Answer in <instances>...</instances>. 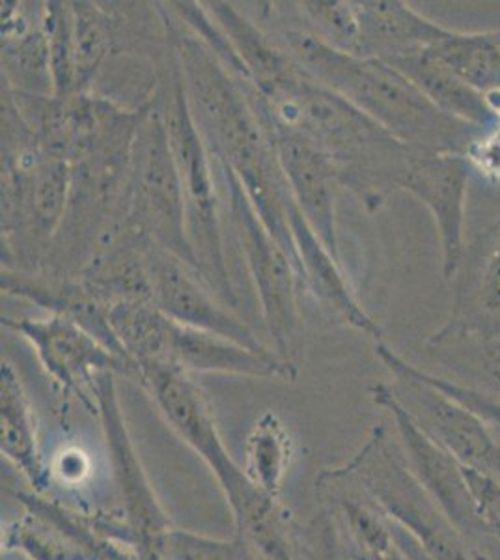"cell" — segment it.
<instances>
[{"label":"cell","mask_w":500,"mask_h":560,"mask_svg":"<svg viewBox=\"0 0 500 560\" xmlns=\"http://www.w3.org/2000/svg\"><path fill=\"white\" fill-rule=\"evenodd\" d=\"M258 92L275 128L298 135L329 158L340 185L370 213L402 191L412 150L275 44L232 2H204Z\"/></svg>","instance_id":"cell-1"},{"label":"cell","mask_w":500,"mask_h":560,"mask_svg":"<svg viewBox=\"0 0 500 560\" xmlns=\"http://www.w3.org/2000/svg\"><path fill=\"white\" fill-rule=\"evenodd\" d=\"M153 7L176 55L190 110L211 158L240 179L254 210L290 255L301 279L290 229L293 198L272 144L271 120L240 57L230 42L213 51L177 20L166 2Z\"/></svg>","instance_id":"cell-2"},{"label":"cell","mask_w":500,"mask_h":560,"mask_svg":"<svg viewBox=\"0 0 500 560\" xmlns=\"http://www.w3.org/2000/svg\"><path fill=\"white\" fill-rule=\"evenodd\" d=\"M261 31L282 51L338 96L377 121L412 152L462 153L470 158L486 135L435 107L396 68L380 58L336 51L311 33L295 2H267Z\"/></svg>","instance_id":"cell-3"},{"label":"cell","mask_w":500,"mask_h":560,"mask_svg":"<svg viewBox=\"0 0 500 560\" xmlns=\"http://www.w3.org/2000/svg\"><path fill=\"white\" fill-rule=\"evenodd\" d=\"M2 268L38 275L62 224L71 165L42 152L12 97L2 92Z\"/></svg>","instance_id":"cell-4"},{"label":"cell","mask_w":500,"mask_h":560,"mask_svg":"<svg viewBox=\"0 0 500 560\" xmlns=\"http://www.w3.org/2000/svg\"><path fill=\"white\" fill-rule=\"evenodd\" d=\"M147 105L121 108L94 150L71 165L66 215L38 275L75 279L126 221L135 135Z\"/></svg>","instance_id":"cell-5"},{"label":"cell","mask_w":500,"mask_h":560,"mask_svg":"<svg viewBox=\"0 0 500 560\" xmlns=\"http://www.w3.org/2000/svg\"><path fill=\"white\" fill-rule=\"evenodd\" d=\"M137 383L147 388L172 430L208 464L234 514L235 536L253 548L279 538L290 514L277 499L254 488L222 443L202 388L184 370L168 364H140Z\"/></svg>","instance_id":"cell-6"},{"label":"cell","mask_w":500,"mask_h":560,"mask_svg":"<svg viewBox=\"0 0 500 560\" xmlns=\"http://www.w3.org/2000/svg\"><path fill=\"white\" fill-rule=\"evenodd\" d=\"M171 45V42H168ZM158 107L165 120L168 142L176 160L185 205V230L197 261V273L217 298L234 311L237 293L230 280L222 242L219 200H217L211 153L185 94L182 70L174 49L168 52L155 92Z\"/></svg>","instance_id":"cell-7"},{"label":"cell","mask_w":500,"mask_h":560,"mask_svg":"<svg viewBox=\"0 0 500 560\" xmlns=\"http://www.w3.org/2000/svg\"><path fill=\"white\" fill-rule=\"evenodd\" d=\"M342 471L394 525L435 560H480L412 475L406 456L375 427Z\"/></svg>","instance_id":"cell-8"},{"label":"cell","mask_w":500,"mask_h":560,"mask_svg":"<svg viewBox=\"0 0 500 560\" xmlns=\"http://www.w3.org/2000/svg\"><path fill=\"white\" fill-rule=\"evenodd\" d=\"M219 168L229 195L230 226L260 300L271 350L280 361L298 370L303 346V319L299 313V292H303V287L298 269L254 210L240 179L229 168Z\"/></svg>","instance_id":"cell-9"},{"label":"cell","mask_w":500,"mask_h":560,"mask_svg":"<svg viewBox=\"0 0 500 560\" xmlns=\"http://www.w3.org/2000/svg\"><path fill=\"white\" fill-rule=\"evenodd\" d=\"M126 224L197 271L185 230L182 182L155 96L135 135Z\"/></svg>","instance_id":"cell-10"},{"label":"cell","mask_w":500,"mask_h":560,"mask_svg":"<svg viewBox=\"0 0 500 560\" xmlns=\"http://www.w3.org/2000/svg\"><path fill=\"white\" fill-rule=\"evenodd\" d=\"M23 516L2 535L7 553L23 560H139L124 516L83 514L45 499L15 493Z\"/></svg>","instance_id":"cell-11"},{"label":"cell","mask_w":500,"mask_h":560,"mask_svg":"<svg viewBox=\"0 0 500 560\" xmlns=\"http://www.w3.org/2000/svg\"><path fill=\"white\" fill-rule=\"evenodd\" d=\"M375 355L398 382L391 385L394 395L431 440L465 467L500 478V438L486 420L433 387L426 380L425 370L407 363L383 340L375 342Z\"/></svg>","instance_id":"cell-12"},{"label":"cell","mask_w":500,"mask_h":560,"mask_svg":"<svg viewBox=\"0 0 500 560\" xmlns=\"http://www.w3.org/2000/svg\"><path fill=\"white\" fill-rule=\"evenodd\" d=\"M2 327L18 332L34 348L39 363L60 390L66 406L71 396H75L92 413H97L94 383L103 372L120 374L137 382L133 364L115 355L100 340L84 331L81 325L63 316L44 319L2 316Z\"/></svg>","instance_id":"cell-13"},{"label":"cell","mask_w":500,"mask_h":560,"mask_svg":"<svg viewBox=\"0 0 500 560\" xmlns=\"http://www.w3.org/2000/svg\"><path fill=\"white\" fill-rule=\"evenodd\" d=\"M370 396L375 406L386 409L393 417L409 469L457 533L465 541L486 538L463 465L418 427L391 385L375 383L370 387Z\"/></svg>","instance_id":"cell-14"},{"label":"cell","mask_w":500,"mask_h":560,"mask_svg":"<svg viewBox=\"0 0 500 560\" xmlns=\"http://www.w3.org/2000/svg\"><path fill=\"white\" fill-rule=\"evenodd\" d=\"M147 271L152 305L168 318L229 338L258 353H275L209 290L195 269L153 242L147 245Z\"/></svg>","instance_id":"cell-15"},{"label":"cell","mask_w":500,"mask_h":560,"mask_svg":"<svg viewBox=\"0 0 500 560\" xmlns=\"http://www.w3.org/2000/svg\"><path fill=\"white\" fill-rule=\"evenodd\" d=\"M402 191L428 208L438 229L444 279L452 282L467 250L465 208L469 192V158L462 153H412Z\"/></svg>","instance_id":"cell-16"},{"label":"cell","mask_w":500,"mask_h":560,"mask_svg":"<svg viewBox=\"0 0 500 560\" xmlns=\"http://www.w3.org/2000/svg\"><path fill=\"white\" fill-rule=\"evenodd\" d=\"M271 133L293 202L319 242L342 264L336 232V191L342 185L335 165L327 155L298 135L275 128L272 124Z\"/></svg>","instance_id":"cell-17"},{"label":"cell","mask_w":500,"mask_h":560,"mask_svg":"<svg viewBox=\"0 0 500 560\" xmlns=\"http://www.w3.org/2000/svg\"><path fill=\"white\" fill-rule=\"evenodd\" d=\"M452 282V314L431 337L500 335V215L475 243L467 245Z\"/></svg>","instance_id":"cell-18"},{"label":"cell","mask_w":500,"mask_h":560,"mask_svg":"<svg viewBox=\"0 0 500 560\" xmlns=\"http://www.w3.org/2000/svg\"><path fill=\"white\" fill-rule=\"evenodd\" d=\"M290 229H292L293 245L301 261V287L312 293V298L329 313L330 318L340 324L349 325L357 331L367 332L381 340L377 322L362 308L348 279L344 277L342 264L330 255L324 243L306 224L298 206L293 202L290 208Z\"/></svg>","instance_id":"cell-19"},{"label":"cell","mask_w":500,"mask_h":560,"mask_svg":"<svg viewBox=\"0 0 500 560\" xmlns=\"http://www.w3.org/2000/svg\"><path fill=\"white\" fill-rule=\"evenodd\" d=\"M0 288L7 295L28 301L32 305L44 308L49 316H63L75 322L115 355L129 361L111 327L107 306L103 305L102 301L95 300L77 277L75 279H53L44 275L18 273L12 269L2 268Z\"/></svg>","instance_id":"cell-20"},{"label":"cell","mask_w":500,"mask_h":560,"mask_svg":"<svg viewBox=\"0 0 500 560\" xmlns=\"http://www.w3.org/2000/svg\"><path fill=\"white\" fill-rule=\"evenodd\" d=\"M361 23V57L391 62L422 55L452 33L399 0L354 2Z\"/></svg>","instance_id":"cell-21"},{"label":"cell","mask_w":500,"mask_h":560,"mask_svg":"<svg viewBox=\"0 0 500 560\" xmlns=\"http://www.w3.org/2000/svg\"><path fill=\"white\" fill-rule=\"evenodd\" d=\"M23 2H2V84L21 94L53 96L44 4L32 21Z\"/></svg>","instance_id":"cell-22"},{"label":"cell","mask_w":500,"mask_h":560,"mask_svg":"<svg viewBox=\"0 0 500 560\" xmlns=\"http://www.w3.org/2000/svg\"><path fill=\"white\" fill-rule=\"evenodd\" d=\"M0 453L31 482L34 493L49 486V471L39 454L38 424L21 377L12 364L0 369Z\"/></svg>","instance_id":"cell-23"},{"label":"cell","mask_w":500,"mask_h":560,"mask_svg":"<svg viewBox=\"0 0 500 560\" xmlns=\"http://www.w3.org/2000/svg\"><path fill=\"white\" fill-rule=\"evenodd\" d=\"M386 65L393 66L411 81L435 107L457 120L473 124L484 133L500 128V116L486 94L473 89L463 79L441 65L430 52L396 58Z\"/></svg>","instance_id":"cell-24"},{"label":"cell","mask_w":500,"mask_h":560,"mask_svg":"<svg viewBox=\"0 0 500 560\" xmlns=\"http://www.w3.org/2000/svg\"><path fill=\"white\" fill-rule=\"evenodd\" d=\"M73 47H75V94H89L115 52L120 18L115 10L90 0H73Z\"/></svg>","instance_id":"cell-25"},{"label":"cell","mask_w":500,"mask_h":560,"mask_svg":"<svg viewBox=\"0 0 500 560\" xmlns=\"http://www.w3.org/2000/svg\"><path fill=\"white\" fill-rule=\"evenodd\" d=\"M293 456L295 446L284 422L275 413H264L248 433L241 467L256 490L279 501Z\"/></svg>","instance_id":"cell-26"},{"label":"cell","mask_w":500,"mask_h":560,"mask_svg":"<svg viewBox=\"0 0 500 560\" xmlns=\"http://www.w3.org/2000/svg\"><path fill=\"white\" fill-rule=\"evenodd\" d=\"M428 52L481 94H500V31H452Z\"/></svg>","instance_id":"cell-27"},{"label":"cell","mask_w":500,"mask_h":560,"mask_svg":"<svg viewBox=\"0 0 500 560\" xmlns=\"http://www.w3.org/2000/svg\"><path fill=\"white\" fill-rule=\"evenodd\" d=\"M426 348L435 361L473 380L484 395L500 401V335H462V337L426 340Z\"/></svg>","instance_id":"cell-28"},{"label":"cell","mask_w":500,"mask_h":560,"mask_svg":"<svg viewBox=\"0 0 500 560\" xmlns=\"http://www.w3.org/2000/svg\"><path fill=\"white\" fill-rule=\"evenodd\" d=\"M311 33L336 51L361 57V23L351 0H303L295 2Z\"/></svg>","instance_id":"cell-29"},{"label":"cell","mask_w":500,"mask_h":560,"mask_svg":"<svg viewBox=\"0 0 500 560\" xmlns=\"http://www.w3.org/2000/svg\"><path fill=\"white\" fill-rule=\"evenodd\" d=\"M44 31L51 58L53 96L75 94V47L73 13L68 0L44 2Z\"/></svg>","instance_id":"cell-30"},{"label":"cell","mask_w":500,"mask_h":560,"mask_svg":"<svg viewBox=\"0 0 500 560\" xmlns=\"http://www.w3.org/2000/svg\"><path fill=\"white\" fill-rule=\"evenodd\" d=\"M299 560H353L335 509L324 504L319 514L299 527Z\"/></svg>","instance_id":"cell-31"},{"label":"cell","mask_w":500,"mask_h":560,"mask_svg":"<svg viewBox=\"0 0 500 560\" xmlns=\"http://www.w3.org/2000/svg\"><path fill=\"white\" fill-rule=\"evenodd\" d=\"M174 560H261L248 544L235 536L234 540H213L174 528L172 533Z\"/></svg>","instance_id":"cell-32"},{"label":"cell","mask_w":500,"mask_h":560,"mask_svg":"<svg viewBox=\"0 0 500 560\" xmlns=\"http://www.w3.org/2000/svg\"><path fill=\"white\" fill-rule=\"evenodd\" d=\"M465 477L469 482L470 493L475 499L478 517L484 533L500 544V478L491 472L465 467Z\"/></svg>","instance_id":"cell-33"},{"label":"cell","mask_w":500,"mask_h":560,"mask_svg":"<svg viewBox=\"0 0 500 560\" xmlns=\"http://www.w3.org/2000/svg\"><path fill=\"white\" fill-rule=\"evenodd\" d=\"M425 377L428 382L438 387L439 390H443L444 395H449L450 398H456L457 401H462L463 406H467L470 411H475L478 417L486 420L489 427L500 432V401L495 400L491 396L484 395L476 388L467 387L462 383L452 382V380H444V377L433 376L430 372H426Z\"/></svg>","instance_id":"cell-34"},{"label":"cell","mask_w":500,"mask_h":560,"mask_svg":"<svg viewBox=\"0 0 500 560\" xmlns=\"http://www.w3.org/2000/svg\"><path fill=\"white\" fill-rule=\"evenodd\" d=\"M391 525H393L394 538L398 541L399 549L404 551L407 560H435L431 555L426 553L425 549L418 546V541L407 535L404 528H399L393 522H391Z\"/></svg>","instance_id":"cell-35"},{"label":"cell","mask_w":500,"mask_h":560,"mask_svg":"<svg viewBox=\"0 0 500 560\" xmlns=\"http://www.w3.org/2000/svg\"><path fill=\"white\" fill-rule=\"evenodd\" d=\"M68 458L63 459L62 456V465H60V469L58 472L62 475V478L66 480H79V478L83 477L84 472H86V467L81 465V459H83V454L77 453L73 456V465H71V454H66Z\"/></svg>","instance_id":"cell-36"},{"label":"cell","mask_w":500,"mask_h":560,"mask_svg":"<svg viewBox=\"0 0 500 560\" xmlns=\"http://www.w3.org/2000/svg\"><path fill=\"white\" fill-rule=\"evenodd\" d=\"M21 560H23V559H21Z\"/></svg>","instance_id":"cell-37"}]
</instances>
